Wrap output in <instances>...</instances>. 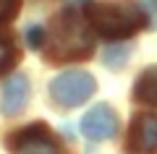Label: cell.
<instances>
[{"label": "cell", "instance_id": "7", "mask_svg": "<svg viewBox=\"0 0 157 154\" xmlns=\"http://www.w3.org/2000/svg\"><path fill=\"white\" fill-rule=\"evenodd\" d=\"M29 102V78L26 76H13L6 81L3 94H0V110L6 115H18Z\"/></svg>", "mask_w": 157, "mask_h": 154}, {"label": "cell", "instance_id": "1", "mask_svg": "<svg viewBox=\"0 0 157 154\" xmlns=\"http://www.w3.org/2000/svg\"><path fill=\"white\" fill-rule=\"evenodd\" d=\"M89 24L97 34L107 39H123L139 32L147 24V11L136 3H105V6H89L86 11Z\"/></svg>", "mask_w": 157, "mask_h": 154}, {"label": "cell", "instance_id": "4", "mask_svg": "<svg viewBox=\"0 0 157 154\" xmlns=\"http://www.w3.org/2000/svg\"><path fill=\"white\" fill-rule=\"evenodd\" d=\"M8 149L11 154H60L55 133L45 123H29L16 131L8 141Z\"/></svg>", "mask_w": 157, "mask_h": 154}, {"label": "cell", "instance_id": "3", "mask_svg": "<svg viewBox=\"0 0 157 154\" xmlns=\"http://www.w3.org/2000/svg\"><path fill=\"white\" fill-rule=\"evenodd\" d=\"M97 92V81L86 71H63L50 81V97L63 107H78Z\"/></svg>", "mask_w": 157, "mask_h": 154}, {"label": "cell", "instance_id": "11", "mask_svg": "<svg viewBox=\"0 0 157 154\" xmlns=\"http://www.w3.org/2000/svg\"><path fill=\"white\" fill-rule=\"evenodd\" d=\"M21 8V0H0V24L11 21Z\"/></svg>", "mask_w": 157, "mask_h": 154}, {"label": "cell", "instance_id": "6", "mask_svg": "<svg viewBox=\"0 0 157 154\" xmlns=\"http://www.w3.org/2000/svg\"><path fill=\"white\" fill-rule=\"evenodd\" d=\"M81 133L92 141H107L118 133V115L113 112L110 105H94L78 123Z\"/></svg>", "mask_w": 157, "mask_h": 154}, {"label": "cell", "instance_id": "12", "mask_svg": "<svg viewBox=\"0 0 157 154\" xmlns=\"http://www.w3.org/2000/svg\"><path fill=\"white\" fill-rule=\"evenodd\" d=\"M26 42H29L32 50L45 47V29H42V26H29L26 29Z\"/></svg>", "mask_w": 157, "mask_h": 154}, {"label": "cell", "instance_id": "10", "mask_svg": "<svg viewBox=\"0 0 157 154\" xmlns=\"http://www.w3.org/2000/svg\"><path fill=\"white\" fill-rule=\"evenodd\" d=\"M16 60H18V52L13 47V42L8 37H0V73L11 71L16 66Z\"/></svg>", "mask_w": 157, "mask_h": 154}, {"label": "cell", "instance_id": "8", "mask_svg": "<svg viewBox=\"0 0 157 154\" xmlns=\"http://www.w3.org/2000/svg\"><path fill=\"white\" fill-rule=\"evenodd\" d=\"M134 99L157 107V66H149L139 73V78L134 84Z\"/></svg>", "mask_w": 157, "mask_h": 154}, {"label": "cell", "instance_id": "2", "mask_svg": "<svg viewBox=\"0 0 157 154\" xmlns=\"http://www.w3.org/2000/svg\"><path fill=\"white\" fill-rule=\"evenodd\" d=\"M92 39L89 29L81 24V18H76L73 13H66L63 18L55 21V52L58 58H86L92 52Z\"/></svg>", "mask_w": 157, "mask_h": 154}, {"label": "cell", "instance_id": "5", "mask_svg": "<svg viewBox=\"0 0 157 154\" xmlns=\"http://www.w3.org/2000/svg\"><path fill=\"white\" fill-rule=\"evenodd\" d=\"M126 149L131 154H155L157 152V118L134 115L126 133Z\"/></svg>", "mask_w": 157, "mask_h": 154}, {"label": "cell", "instance_id": "9", "mask_svg": "<svg viewBox=\"0 0 157 154\" xmlns=\"http://www.w3.org/2000/svg\"><path fill=\"white\" fill-rule=\"evenodd\" d=\"M128 55H131V44H118V47H107L102 52V63L107 68H123L128 63Z\"/></svg>", "mask_w": 157, "mask_h": 154}]
</instances>
